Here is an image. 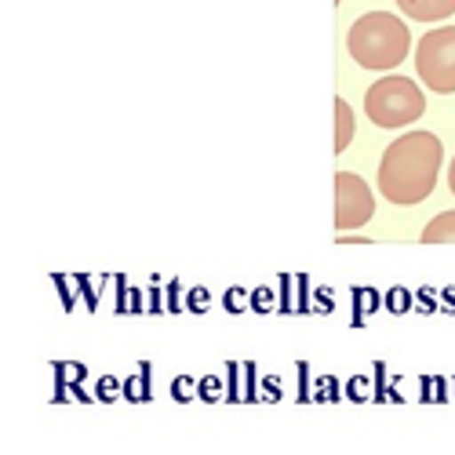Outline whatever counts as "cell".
I'll return each mask as SVG.
<instances>
[{
  "label": "cell",
  "instance_id": "obj_4",
  "mask_svg": "<svg viewBox=\"0 0 455 455\" xmlns=\"http://www.w3.org/2000/svg\"><path fill=\"white\" fill-rule=\"evenodd\" d=\"M415 69H419V77L430 92H437V95L455 92V26H441V29H430L427 36H419Z\"/></svg>",
  "mask_w": 455,
  "mask_h": 455
},
{
  "label": "cell",
  "instance_id": "obj_7",
  "mask_svg": "<svg viewBox=\"0 0 455 455\" xmlns=\"http://www.w3.org/2000/svg\"><path fill=\"white\" fill-rule=\"evenodd\" d=\"M354 106L347 99H335V154H347V146L354 142Z\"/></svg>",
  "mask_w": 455,
  "mask_h": 455
},
{
  "label": "cell",
  "instance_id": "obj_3",
  "mask_svg": "<svg viewBox=\"0 0 455 455\" xmlns=\"http://www.w3.org/2000/svg\"><path fill=\"white\" fill-rule=\"evenodd\" d=\"M364 113L379 128H404V124H415L427 113V95L411 77L394 73V77H383L368 88Z\"/></svg>",
  "mask_w": 455,
  "mask_h": 455
},
{
  "label": "cell",
  "instance_id": "obj_5",
  "mask_svg": "<svg viewBox=\"0 0 455 455\" xmlns=\"http://www.w3.org/2000/svg\"><path fill=\"white\" fill-rule=\"evenodd\" d=\"M375 215V197L361 175L339 172L335 175V226L339 230H357Z\"/></svg>",
  "mask_w": 455,
  "mask_h": 455
},
{
  "label": "cell",
  "instance_id": "obj_9",
  "mask_svg": "<svg viewBox=\"0 0 455 455\" xmlns=\"http://www.w3.org/2000/svg\"><path fill=\"white\" fill-rule=\"evenodd\" d=\"M448 189L455 194V157H451V164H448Z\"/></svg>",
  "mask_w": 455,
  "mask_h": 455
},
{
  "label": "cell",
  "instance_id": "obj_1",
  "mask_svg": "<svg viewBox=\"0 0 455 455\" xmlns=\"http://www.w3.org/2000/svg\"><path fill=\"white\" fill-rule=\"evenodd\" d=\"M444 149L434 132H408L397 142L387 146L383 161H379V194L390 204H419L434 194L441 175Z\"/></svg>",
  "mask_w": 455,
  "mask_h": 455
},
{
  "label": "cell",
  "instance_id": "obj_8",
  "mask_svg": "<svg viewBox=\"0 0 455 455\" xmlns=\"http://www.w3.org/2000/svg\"><path fill=\"white\" fill-rule=\"evenodd\" d=\"M423 244H455V212H441L437 219L427 222Z\"/></svg>",
  "mask_w": 455,
  "mask_h": 455
},
{
  "label": "cell",
  "instance_id": "obj_6",
  "mask_svg": "<svg viewBox=\"0 0 455 455\" xmlns=\"http://www.w3.org/2000/svg\"><path fill=\"white\" fill-rule=\"evenodd\" d=\"M397 8L415 22H441L455 15V0H397Z\"/></svg>",
  "mask_w": 455,
  "mask_h": 455
},
{
  "label": "cell",
  "instance_id": "obj_2",
  "mask_svg": "<svg viewBox=\"0 0 455 455\" xmlns=\"http://www.w3.org/2000/svg\"><path fill=\"white\" fill-rule=\"evenodd\" d=\"M347 52L364 69H394L411 52V33L390 12H368L350 26Z\"/></svg>",
  "mask_w": 455,
  "mask_h": 455
}]
</instances>
